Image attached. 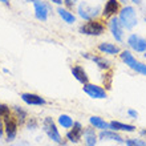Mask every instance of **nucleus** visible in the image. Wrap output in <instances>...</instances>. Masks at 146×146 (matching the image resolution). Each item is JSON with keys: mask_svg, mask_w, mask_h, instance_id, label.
I'll use <instances>...</instances> for the list:
<instances>
[{"mask_svg": "<svg viewBox=\"0 0 146 146\" xmlns=\"http://www.w3.org/2000/svg\"><path fill=\"white\" fill-rule=\"evenodd\" d=\"M119 23L122 24L123 28L126 29H133V28L137 25L138 23V19H137V13H135V9L133 7H123L121 11H119Z\"/></svg>", "mask_w": 146, "mask_h": 146, "instance_id": "obj_1", "label": "nucleus"}, {"mask_svg": "<svg viewBox=\"0 0 146 146\" xmlns=\"http://www.w3.org/2000/svg\"><path fill=\"white\" fill-rule=\"evenodd\" d=\"M80 32L82 35H89V36H100L105 32V25L101 21L97 20H88V23L82 24L80 27Z\"/></svg>", "mask_w": 146, "mask_h": 146, "instance_id": "obj_2", "label": "nucleus"}, {"mask_svg": "<svg viewBox=\"0 0 146 146\" xmlns=\"http://www.w3.org/2000/svg\"><path fill=\"white\" fill-rule=\"evenodd\" d=\"M42 127H44V131L46 133V135L49 137L52 141L57 143H61V135L58 133L57 127H56V123L53 122V119L50 118V117H46L44 119V122H42Z\"/></svg>", "mask_w": 146, "mask_h": 146, "instance_id": "obj_3", "label": "nucleus"}, {"mask_svg": "<svg viewBox=\"0 0 146 146\" xmlns=\"http://www.w3.org/2000/svg\"><path fill=\"white\" fill-rule=\"evenodd\" d=\"M78 15L85 20H93L98 15V8L97 7H90L88 3H82L78 5Z\"/></svg>", "mask_w": 146, "mask_h": 146, "instance_id": "obj_4", "label": "nucleus"}, {"mask_svg": "<svg viewBox=\"0 0 146 146\" xmlns=\"http://www.w3.org/2000/svg\"><path fill=\"white\" fill-rule=\"evenodd\" d=\"M4 129L7 133L8 141H13L16 137V133H17V123H16L15 118L11 117L9 114L4 117Z\"/></svg>", "mask_w": 146, "mask_h": 146, "instance_id": "obj_5", "label": "nucleus"}, {"mask_svg": "<svg viewBox=\"0 0 146 146\" xmlns=\"http://www.w3.org/2000/svg\"><path fill=\"white\" fill-rule=\"evenodd\" d=\"M84 92L88 94L89 97H92V98H105L106 97V92H105V89H102L101 86L98 85H94V84H85L84 85Z\"/></svg>", "mask_w": 146, "mask_h": 146, "instance_id": "obj_6", "label": "nucleus"}, {"mask_svg": "<svg viewBox=\"0 0 146 146\" xmlns=\"http://www.w3.org/2000/svg\"><path fill=\"white\" fill-rule=\"evenodd\" d=\"M109 29H110V32L113 33V36H114V38L117 40V41H119V42L122 41L123 27L115 16H113V17L109 20Z\"/></svg>", "mask_w": 146, "mask_h": 146, "instance_id": "obj_7", "label": "nucleus"}, {"mask_svg": "<svg viewBox=\"0 0 146 146\" xmlns=\"http://www.w3.org/2000/svg\"><path fill=\"white\" fill-rule=\"evenodd\" d=\"M127 44L135 52H146V40L137 35H130L127 38Z\"/></svg>", "mask_w": 146, "mask_h": 146, "instance_id": "obj_8", "label": "nucleus"}, {"mask_svg": "<svg viewBox=\"0 0 146 146\" xmlns=\"http://www.w3.org/2000/svg\"><path fill=\"white\" fill-rule=\"evenodd\" d=\"M33 5H35V16L36 19L41 20V21H46L48 19V7L46 4L41 0H35L33 1Z\"/></svg>", "mask_w": 146, "mask_h": 146, "instance_id": "obj_9", "label": "nucleus"}, {"mask_svg": "<svg viewBox=\"0 0 146 146\" xmlns=\"http://www.w3.org/2000/svg\"><path fill=\"white\" fill-rule=\"evenodd\" d=\"M119 11V1L118 0H108L105 3V7L102 9V16L104 17H113V16Z\"/></svg>", "mask_w": 146, "mask_h": 146, "instance_id": "obj_10", "label": "nucleus"}, {"mask_svg": "<svg viewBox=\"0 0 146 146\" xmlns=\"http://www.w3.org/2000/svg\"><path fill=\"white\" fill-rule=\"evenodd\" d=\"M72 127H73L72 130L66 133V138L69 139L70 142L77 143L81 139V135L84 134V127H82V125L80 122H74Z\"/></svg>", "mask_w": 146, "mask_h": 146, "instance_id": "obj_11", "label": "nucleus"}, {"mask_svg": "<svg viewBox=\"0 0 146 146\" xmlns=\"http://www.w3.org/2000/svg\"><path fill=\"white\" fill-rule=\"evenodd\" d=\"M21 100L28 105H36V106H40V105L45 104V100L40 97L38 94H33V93H23L21 94Z\"/></svg>", "mask_w": 146, "mask_h": 146, "instance_id": "obj_12", "label": "nucleus"}, {"mask_svg": "<svg viewBox=\"0 0 146 146\" xmlns=\"http://www.w3.org/2000/svg\"><path fill=\"white\" fill-rule=\"evenodd\" d=\"M72 74L74 76V78H76L77 81H80L81 84H88L89 81V77L88 74H86V72L84 70V68L80 65H76L72 68Z\"/></svg>", "mask_w": 146, "mask_h": 146, "instance_id": "obj_13", "label": "nucleus"}, {"mask_svg": "<svg viewBox=\"0 0 146 146\" xmlns=\"http://www.w3.org/2000/svg\"><path fill=\"white\" fill-rule=\"evenodd\" d=\"M98 50L102 52L105 54H117L119 53V48L114 44H110V42H101L98 45Z\"/></svg>", "mask_w": 146, "mask_h": 146, "instance_id": "obj_14", "label": "nucleus"}, {"mask_svg": "<svg viewBox=\"0 0 146 146\" xmlns=\"http://www.w3.org/2000/svg\"><path fill=\"white\" fill-rule=\"evenodd\" d=\"M57 12H58V15H60V17H61L65 23L68 24H73L74 21H76V17H74V15H73L72 12H69L68 9H65V8H62V7H58L57 8Z\"/></svg>", "mask_w": 146, "mask_h": 146, "instance_id": "obj_15", "label": "nucleus"}, {"mask_svg": "<svg viewBox=\"0 0 146 146\" xmlns=\"http://www.w3.org/2000/svg\"><path fill=\"white\" fill-rule=\"evenodd\" d=\"M89 122L92 125L94 129H109V123L105 122L104 119L101 118V117H97V115H92L90 118H89Z\"/></svg>", "mask_w": 146, "mask_h": 146, "instance_id": "obj_16", "label": "nucleus"}, {"mask_svg": "<svg viewBox=\"0 0 146 146\" xmlns=\"http://www.w3.org/2000/svg\"><path fill=\"white\" fill-rule=\"evenodd\" d=\"M109 129H114V130H123V131H134L135 127L133 125H127V123H122L118 121H111L109 123Z\"/></svg>", "mask_w": 146, "mask_h": 146, "instance_id": "obj_17", "label": "nucleus"}, {"mask_svg": "<svg viewBox=\"0 0 146 146\" xmlns=\"http://www.w3.org/2000/svg\"><path fill=\"white\" fill-rule=\"evenodd\" d=\"M84 135H85V143L86 146H94L96 145V133L93 127H88L84 130Z\"/></svg>", "mask_w": 146, "mask_h": 146, "instance_id": "obj_18", "label": "nucleus"}, {"mask_svg": "<svg viewBox=\"0 0 146 146\" xmlns=\"http://www.w3.org/2000/svg\"><path fill=\"white\" fill-rule=\"evenodd\" d=\"M100 138L101 139H111V141H117V142H122L123 141L121 135H118L117 133H114V131H109V130L101 131Z\"/></svg>", "mask_w": 146, "mask_h": 146, "instance_id": "obj_19", "label": "nucleus"}, {"mask_svg": "<svg viewBox=\"0 0 146 146\" xmlns=\"http://www.w3.org/2000/svg\"><path fill=\"white\" fill-rule=\"evenodd\" d=\"M58 123L61 125L64 129H69V127L73 126V119L70 118L69 115H66V114H61L60 117H58Z\"/></svg>", "mask_w": 146, "mask_h": 146, "instance_id": "obj_20", "label": "nucleus"}, {"mask_svg": "<svg viewBox=\"0 0 146 146\" xmlns=\"http://www.w3.org/2000/svg\"><path fill=\"white\" fill-rule=\"evenodd\" d=\"M92 60L94 62H96L97 65L100 66V68H102V69H108L109 65H110V62L108 61V60H105L104 57H98V56H93Z\"/></svg>", "mask_w": 146, "mask_h": 146, "instance_id": "obj_21", "label": "nucleus"}, {"mask_svg": "<svg viewBox=\"0 0 146 146\" xmlns=\"http://www.w3.org/2000/svg\"><path fill=\"white\" fill-rule=\"evenodd\" d=\"M126 146H146V142L142 139H127Z\"/></svg>", "mask_w": 146, "mask_h": 146, "instance_id": "obj_22", "label": "nucleus"}, {"mask_svg": "<svg viewBox=\"0 0 146 146\" xmlns=\"http://www.w3.org/2000/svg\"><path fill=\"white\" fill-rule=\"evenodd\" d=\"M9 114V108H8L7 105H4V104H0V115H8Z\"/></svg>", "mask_w": 146, "mask_h": 146, "instance_id": "obj_23", "label": "nucleus"}, {"mask_svg": "<svg viewBox=\"0 0 146 146\" xmlns=\"http://www.w3.org/2000/svg\"><path fill=\"white\" fill-rule=\"evenodd\" d=\"M16 111H17V114H19V117H20V121H24V117H25V113H24L23 110L20 108H16Z\"/></svg>", "mask_w": 146, "mask_h": 146, "instance_id": "obj_24", "label": "nucleus"}, {"mask_svg": "<svg viewBox=\"0 0 146 146\" xmlns=\"http://www.w3.org/2000/svg\"><path fill=\"white\" fill-rule=\"evenodd\" d=\"M76 1L77 0H64V3H65V5L68 8H72L74 4H76Z\"/></svg>", "mask_w": 146, "mask_h": 146, "instance_id": "obj_25", "label": "nucleus"}, {"mask_svg": "<svg viewBox=\"0 0 146 146\" xmlns=\"http://www.w3.org/2000/svg\"><path fill=\"white\" fill-rule=\"evenodd\" d=\"M127 113H129V115H131V117H133V118H137V117H138V113H137V111H134V110H127Z\"/></svg>", "mask_w": 146, "mask_h": 146, "instance_id": "obj_26", "label": "nucleus"}, {"mask_svg": "<svg viewBox=\"0 0 146 146\" xmlns=\"http://www.w3.org/2000/svg\"><path fill=\"white\" fill-rule=\"evenodd\" d=\"M50 1H52V3H54V4H58V5H60V4H61L64 0H50Z\"/></svg>", "mask_w": 146, "mask_h": 146, "instance_id": "obj_27", "label": "nucleus"}, {"mask_svg": "<svg viewBox=\"0 0 146 146\" xmlns=\"http://www.w3.org/2000/svg\"><path fill=\"white\" fill-rule=\"evenodd\" d=\"M0 1L3 4H5V5H9V1H8V0H0Z\"/></svg>", "mask_w": 146, "mask_h": 146, "instance_id": "obj_28", "label": "nucleus"}, {"mask_svg": "<svg viewBox=\"0 0 146 146\" xmlns=\"http://www.w3.org/2000/svg\"><path fill=\"white\" fill-rule=\"evenodd\" d=\"M131 1H133L134 4H141V1H142V0H131Z\"/></svg>", "mask_w": 146, "mask_h": 146, "instance_id": "obj_29", "label": "nucleus"}, {"mask_svg": "<svg viewBox=\"0 0 146 146\" xmlns=\"http://www.w3.org/2000/svg\"><path fill=\"white\" fill-rule=\"evenodd\" d=\"M25 1H27V3H31V0H25ZM33 1H35V0H32V3H33Z\"/></svg>", "mask_w": 146, "mask_h": 146, "instance_id": "obj_30", "label": "nucleus"}, {"mask_svg": "<svg viewBox=\"0 0 146 146\" xmlns=\"http://www.w3.org/2000/svg\"><path fill=\"white\" fill-rule=\"evenodd\" d=\"M142 133H143V134H146V130H145V131H142Z\"/></svg>", "mask_w": 146, "mask_h": 146, "instance_id": "obj_31", "label": "nucleus"}, {"mask_svg": "<svg viewBox=\"0 0 146 146\" xmlns=\"http://www.w3.org/2000/svg\"><path fill=\"white\" fill-rule=\"evenodd\" d=\"M145 58H146V52H145Z\"/></svg>", "mask_w": 146, "mask_h": 146, "instance_id": "obj_32", "label": "nucleus"}]
</instances>
